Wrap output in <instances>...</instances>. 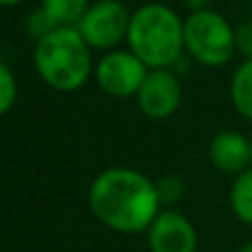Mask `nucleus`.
Wrapping results in <instances>:
<instances>
[{
  "label": "nucleus",
  "instance_id": "12",
  "mask_svg": "<svg viewBox=\"0 0 252 252\" xmlns=\"http://www.w3.org/2000/svg\"><path fill=\"white\" fill-rule=\"evenodd\" d=\"M230 208L239 221L252 226V166L237 175L230 186Z\"/></svg>",
  "mask_w": 252,
  "mask_h": 252
},
{
  "label": "nucleus",
  "instance_id": "18",
  "mask_svg": "<svg viewBox=\"0 0 252 252\" xmlns=\"http://www.w3.org/2000/svg\"><path fill=\"white\" fill-rule=\"evenodd\" d=\"M25 0H0V7H13V4H20Z\"/></svg>",
  "mask_w": 252,
  "mask_h": 252
},
{
  "label": "nucleus",
  "instance_id": "7",
  "mask_svg": "<svg viewBox=\"0 0 252 252\" xmlns=\"http://www.w3.org/2000/svg\"><path fill=\"white\" fill-rule=\"evenodd\" d=\"M137 106L146 118L166 120L179 109L182 104V87L177 82V75L168 69L148 71L142 89L137 91Z\"/></svg>",
  "mask_w": 252,
  "mask_h": 252
},
{
  "label": "nucleus",
  "instance_id": "9",
  "mask_svg": "<svg viewBox=\"0 0 252 252\" xmlns=\"http://www.w3.org/2000/svg\"><path fill=\"white\" fill-rule=\"evenodd\" d=\"M208 155L215 168L235 177L250 168V142L239 130L217 133L210 142Z\"/></svg>",
  "mask_w": 252,
  "mask_h": 252
},
{
  "label": "nucleus",
  "instance_id": "5",
  "mask_svg": "<svg viewBox=\"0 0 252 252\" xmlns=\"http://www.w3.org/2000/svg\"><path fill=\"white\" fill-rule=\"evenodd\" d=\"M130 16L133 13L120 0H97L87 9L75 29L91 49H113L128 33Z\"/></svg>",
  "mask_w": 252,
  "mask_h": 252
},
{
  "label": "nucleus",
  "instance_id": "15",
  "mask_svg": "<svg viewBox=\"0 0 252 252\" xmlns=\"http://www.w3.org/2000/svg\"><path fill=\"white\" fill-rule=\"evenodd\" d=\"M53 29H58V27L53 25L51 18L42 11V7H38L35 11H31L29 18H27V33H29L31 38H35V42L42 40V38H47Z\"/></svg>",
  "mask_w": 252,
  "mask_h": 252
},
{
  "label": "nucleus",
  "instance_id": "10",
  "mask_svg": "<svg viewBox=\"0 0 252 252\" xmlns=\"http://www.w3.org/2000/svg\"><path fill=\"white\" fill-rule=\"evenodd\" d=\"M230 100L241 118L252 120V58L237 66L230 80Z\"/></svg>",
  "mask_w": 252,
  "mask_h": 252
},
{
  "label": "nucleus",
  "instance_id": "11",
  "mask_svg": "<svg viewBox=\"0 0 252 252\" xmlns=\"http://www.w3.org/2000/svg\"><path fill=\"white\" fill-rule=\"evenodd\" d=\"M40 7L56 27H75L91 4L89 0H40Z\"/></svg>",
  "mask_w": 252,
  "mask_h": 252
},
{
  "label": "nucleus",
  "instance_id": "8",
  "mask_svg": "<svg viewBox=\"0 0 252 252\" xmlns=\"http://www.w3.org/2000/svg\"><path fill=\"white\" fill-rule=\"evenodd\" d=\"M146 232L151 252H197V230L182 213L164 210Z\"/></svg>",
  "mask_w": 252,
  "mask_h": 252
},
{
  "label": "nucleus",
  "instance_id": "2",
  "mask_svg": "<svg viewBox=\"0 0 252 252\" xmlns=\"http://www.w3.org/2000/svg\"><path fill=\"white\" fill-rule=\"evenodd\" d=\"M33 64L47 87L73 93L87 84L93 73L91 47L75 27H58L33 49Z\"/></svg>",
  "mask_w": 252,
  "mask_h": 252
},
{
  "label": "nucleus",
  "instance_id": "6",
  "mask_svg": "<svg viewBox=\"0 0 252 252\" xmlns=\"http://www.w3.org/2000/svg\"><path fill=\"white\" fill-rule=\"evenodd\" d=\"M93 73L104 93L113 97H130L142 89L148 66L130 51H111L97 62Z\"/></svg>",
  "mask_w": 252,
  "mask_h": 252
},
{
  "label": "nucleus",
  "instance_id": "19",
  "mask_svg": "<svg viewBox=\"0 0 252 252\" xmlns=\"http://www.w3.org/2000/svg\"><path fill=\"white\" fill-rule=\"evenodd\" d=\"M237 252H252V241H248L246 246H241V248L237 250Z\"/></svg>",
  "mask_w": 252,
  "mask_h": 252
},
{
  "label": "nucleus",
  "instance_id": "1",
  "mask_svg": "<svg viewBox=\"0 0 252 252\" xmlns=\"http://www.w3.org/2000/svg\"><path fill=\"white\" fill-rule=\"evenodd\" d=\"M89 206L106 228L135 235L151 228L161 204L146 175L133 168H109L93 179Z\"/></svg>",
  "mask_w": 252,
  "mask_h": 252
},
{
  "label": "nucleus",
  "instance_id": "14",
  "mask_svg": "<svg viewBox=\"0 0 252 252\" xmlns=\"http://www.w3.org/2000/svg\"><path fill=\"white\" fill-rule=\"evenodd\" d=\"M155 188H157V197H159V204H175L184 197V184L179 177L175 175H166V177L157 179L155 182Z\"/></svg>",
  "mask_w": 252,
  "mask_h": 252
},
{
  "label": "nucleus",
  "instance_id": "20",
  "mask_svg": "<svg viewBox=\"0 0 252 252\" xmlns=\"http://www.w3.org/2000/svg\"><path fill=\"white\" fill-rule=\"evenodd\" d=\"M250 164H252V142H250Z\"/></svg>",
  "mask_w": 252,
  "mask_h": 252
},
{
  "label": "nucleus",
  "instance_id": "17",
  "mask_svg": "<svg viewBox=\"0 0 252 252\" xmlns=\"http://www.w3.org/2000/svg\"><path fill=\"white\" fill-rule=\"evenodd\" d=\"M182 2L186 4L188 9H192V13H195V11H204L208 0H182Z\"/></svg>",
  "mask_w": 252,
  "mask_h": 252
},
{
  "label": "nucleus",
  "instance_id": "4",
  "mask_svg": "<svg viewBox=\"0 0 252 252\" xmlns=\"http://www.w3.org/2000/svg\"><path fill=\"white\" fill-rule=\"evenodd\" d=\"M184 49L204 66H223L237 51V38L230 22L217 11H195L184 22Z\"/></svg>",
  "mask_w": 252,
  "mask_h": 252
},
{
  "label": "nucleus",
  "instance_id": "13",
  "mask_svg": "<svg viewBox=\"0 0 252 252\" xmlns=\"http://www.w3.org/2000/svg\"><path fill=\"white\" fill-rule=\"evenodd\" d=\"M16 97H18L16 78H13L11 69L0 62V115L11 111V106L16 104Z\"/></svg>",
  "mask_w": 252,
  "mask_h": 252
},
{
  "label": "nucleus",
  "instance_id": "3",
  "mask_svg": "<svg viewBox=\"0 0 252 252\" xmlns=\"http://www.w3.org/2000/svg\"><path fill=\"white\" fill-rule=\"evenodd\" d=\"M130 53L139 58L148 69H166L182 58L184 22L170 7L148 2L133 11L126 33Z\"/></svg>",
  "mask_w": 252,
  "mask_h": 252
},
{
  "label": "nucleus",
  "instance_id": "16",
  "mask_svg": "<svg viewBox=\"0 0 252 252\" xmlns=\"http://www.w3.org/2000/svg\"><path fill=\"white\" fill-rule=\"evenodd\" d=\"M235 38H237V51H241L246 56V60H250L252 58V20L237 27Z\"/></svg>",
  "mask_w": 252,
  "mask_h": 252
}]
</instances>
